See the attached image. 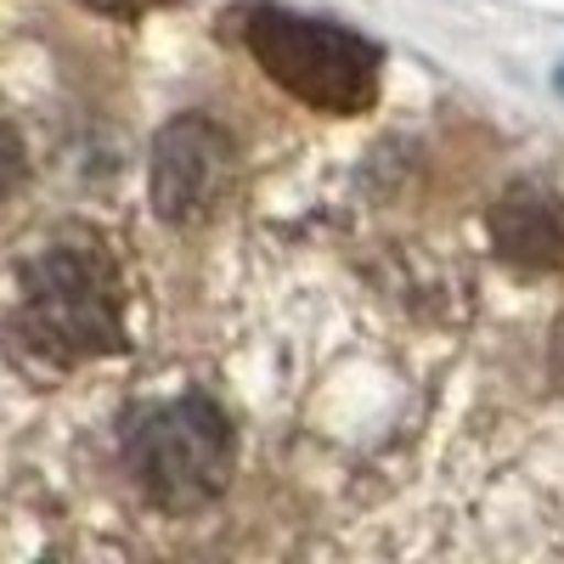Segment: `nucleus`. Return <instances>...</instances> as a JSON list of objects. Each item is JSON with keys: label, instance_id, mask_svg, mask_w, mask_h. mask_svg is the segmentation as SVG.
<instances>
[{"label": "nucleus", "instance_id": "5", "mask_svg": "<svg viewBox=\"0 0 564 564\" xmlns=\"http://www.w3.org/2000/svg\"><path fill=\"white\" fill-rule=\"evenodd\" d=\"M491 243L520 271H553L564 260V204L542 186H508L491 209Z\"/></svg>", "mask_w": 564, "mask_h": 564}, {"label": "nucleus", "instance_id": "2", "mask_svg": "<svg viewBox=\"0 0 564 564\" xmlns=\"http://www.w3.org/2000/svg\"><path fill=\"white\" fill-rule=\"evenodd\" d=\"M243 45L294 102H305L316 113L350 119L379 102V45L361 40L345 23L300 18L282 7H254V12H243Z\"/></svg>", "mask_w": 564, "mask_h": 564}, {"label": "nucleus", "instance_id": "3", "mask_svg": "<svg viewBox=\"0 0 564 564\" xmlns=\"http://www.w3.org/2000/svg\"><path fill=\"white\" fill-rule=\"evenodd\" d=\"M124 463L153 508L198 513L226 491L231 463H238V441H231V423L215 401L181 395V401L148 406L130 423Z\"/></svg>", "mask_w": 564, "mask_h": 564}, {"label": "nucleus", "instance_id": "4", "mask_svg": "<svg viewBox=\"0 0 564 564\" xmlns=\"http://www.w3.org/2000/svg\"><path fill=\"white\" fill-rule=\"evenodd\" d=\"M231 170H238V148L215 119L204 113L170 119L153 148V209L175 226L204 220L226 198Z\"/></svg>", "mask_w": 564, "mask_h": 564}, {"label": "nucleus", "instance_id": "1", "mask_svg": "<svg viewBox=\"0 0 564 564\" xmlns=\"http://www.w3.org/2000/svg\"><path fill=\"white\" fill-rule=\"evenodd\" d=\"M12 339L52 367H79L124 345V276L97 231H57L18 271Z\"/></svg>", "mask_w": 564, "mask_h": 564}, {"label": "nucleus", "instance_id": "8", "mask_svg": "<svg viewBox=\"0 0 564 564\" xmlns=\"http://www.w3.org/2000/svg\"><path fill=\"white\" fill-rule=\"evenodd\" d=\"M553 379L564 384V334H558V350H553Z\"/></svg>", "mask_w": 564, "mask_h": 564}, {"label": "nucleus", "instance_id": "9", "mask_svg": "<svg viewBox=\"0 0 564 564\" xmlns=\"http://www.w3.org/2000/svg\"><path fill=\"white\" fill-rule=\"evenodd\" d=\"M558 90H564V74H558Z\"/></svg>", "mask_w": 564, "mask_h": 564}, {"label": "nucleus", "instance_id": "6", "mask_svg": "<svg viewBox=\"0 0 564 564\" xmlns=\"http://www.w3.org/2000/svg\"><path fill=\"white\" fill-rule=\"evenodd\" d=\"M18 186H23V141L7 119H0V204H7Z\"/></svg>", "mask_w": 564, "mask_h": 564}, {"label": "nucleus", "instance_id": "7", "mask_svg": "<svg viewBox=\"0 0 564 564\" xmlns=\"http://www.w3.org/2000/svg\"><path fill=\"white\" fill-rule=\"evenodd\" d=\"M85 7H97V12H108V18H135V12L159 7V0H85Z\"/></svg>", "mask_w": 564, "mask_h": 564}]
</instances>
